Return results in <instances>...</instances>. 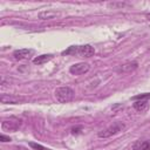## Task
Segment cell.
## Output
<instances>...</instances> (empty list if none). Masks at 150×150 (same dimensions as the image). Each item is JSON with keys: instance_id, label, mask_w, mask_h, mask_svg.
<instances>
[{"instance_id": "1", "label": "cell", "mask_w": 150, "mask_h": 150, "mask_svg": "<svg viewBox=\"0 0 150 150\" xmlns=\"http://www.w3.org/2000/svg\"><path fill=\"white\" fill-rule=\"evenodd\" d=\"M94 54H95V49L90 45L70 46L68 49L62 52V55H79L81 57H90Z\"/></svg>"}, {"instance_id": "2", "label": "cell", "mask_w": 150, "mask_h": 150, "mask_svg": "<svg viewBox=\"0 0 150 150\" xmlns=\"http://www.w3.org/2000/svg\"><path fill=\"white\" fill-rule=\"evenodd\" d=\"M54 95H55V98L59 103H67V102L73 101L75 93L69 87H59L55 89Z\"/></svg>"}, {"instance_id": "3", "label": "cell", "mask_w": 150, "mask_h": 150, "mask_svg": "<svg viewBox=\"0 0 150 150\" xmlns=\"http://www.w3.org/2000/svg\"><path fill=\"white\" fill-rule=\"evenodd\" d=\"M124 128H125V125H124L122 122H116V123H114L112 125H110V127H108V128H105V129L98 131L97 136L101 137V138H108V137H110V136H112V135H116V134H118L120 131L124 130Z\"/></svg>"}, {"instance_id": "4", "label": "cell", "mask_w": 150, "mask_h": 150, "mask_svg": "<svg viewBox=\"0 0 150 150\" xmlns=\"http://www.w3.org/2000/svg\"><path fill=\"white\" fill-rule=\"evenodd\" d=\"M20 127H21V120H18V118L5 120L1 123V129L4 131H16Z\"/></svg>"}, {"instance_id": "5", "label": "cell", "mask_w": 150, "mask_h": 150, "mask_svg": "<svg viewBox=\"0 0 150 150\" xmlns=\"http://www.w3.org/2000/svg\"><path fill=\"white\" fill-rule=\"evenodd\" d=\"M90 69V66L86 62H80V63H75L73 66H70L69 68V71L73 74V75H82V74H86L88 70Z\"/></svg>"}, {"instance_id": "6", "label": "cell", "mask_w": 150, "mask_h": 150, "mask_svg": "<svg viewBox=\"0 0 150 150\" xmlns=\"http://www.w3.org/2000/svg\"><path fill=\"white\" fill-rule=\"evenodd\" d=\"M0 101H1V103H5V104H18V103L25 101V98L23 97H19V96H14V95L2 94L0 96Z\"/></svg>"}, {"instance_id": "7", "label": "cell", "mask_w": 150, "mask_h": 150, "mask_svg": "<svg viewBox=\"0 0 150 150\" xmlns=\"http://www.w3.org/2000/svg\"><path fill=\"white\" fill-rule=\"evenodd\" d=\"M34 54V50L33 49H27V48H23V49H18L13 53V56L15 60H23V59H28L30 55Z\"/></svg>"}, {"instance_id": "8", "label": "cell", "mask_w": 150, "mask_h": 150, "mask_svg": "<svg viewBox=\"0 0 150 150\" xmlns=\"http://www.w3.org/2000/svg\"><path fill=\"white\" fill-rule=\"evenodd\" d=\"M59 16H60V12H56V11H53V9L43 11V12H40L38 14V18L41 19V20H52V19H55V18H59Z\"/></svg>"}, {"instance_id": "9", "label": "cell", "mask_w": 150, "mask_h": 150, "mask_svg": "<svg viewBox=\"0 0 150 150\" xmlns=\"http://www.w3.org/2000/svg\"><path fill=\"white\" fill-rule=\"evenodd\" d=\"M137 62H135V61H129V62H125V63H123V64H121L116 70H117V73H130V71H132V70H135L136 68H137Z\"/></svg>"}, {"instance_id": "10", "label": "cell", "mask_w": 150, "mask_h": 150, "mask_svg": "<svg viewBox=\"0 0 150 150\" xmlns=\"http://www.w3.org/2000/svg\"><path fill=\"white\" fill-rule=\"evenodd\" d=\"M134 108L137 110V111H141V112H144L148 110L149 108V103L146 100H138L134 103Z\"/></svg>"}, {"instance_id": "11", "label": "cell", "mask_w": 150, "mask_h": 150, "mask_svg": "<svg viewBox=\"0 0 150 150\" xmlns=\"http://www.w3.org/2000/svg\"><path fill=\"white\" fill-rule=\"evenodd\" d=\"M132 150H150V141H137L134 144Z\"/></svg>"}, {"instance_id": "12", "label": "cell", "mask_w": 150, "mask_h": 150, "mask_svg": "<svg viewBox=\"0 0 150 150\" xmlns=\"http://www.w3.org/2000/svg\"><path fill=\"white\" fill-rule=\"evenodd\" d=\"M52 59H53V55H52V54H43V55L36 56V57L33 60V62H34L35 64H43V63L48 62V61L52 60Z\"/></svg>"}, {"instance_id": "13", "label": "cell", "mask_w": 150, "mask_h": 150, "mask_svg": "<svg viewBox=\"0 0 150 150\" xmlns=\"http://www.w3.org/2000/svg\"><path fill=\"white\" fill-rule=\"evenodd\" d=\"M148 98H150V93L139 94V95H136V96L131 97V100H135V101H138V100H148Z\"/></svg>"}, {"instance_id": "14", "label": "cell", "mask_w": 150, "mask_h": 150, "mask_svg": "<svg viewBox=\"0 0 150 150\" xmlns=\"http://www.w3.org/2000/svg\"><path fill=\"white\" fill-rule=\"evenodd\" d=\"M29 146L33 148L34 150H48L47 148H45L43 145L41 144H38V143H34V142H29Z\"/></svg>"}, {"instance_id": "15", "label": "cell", "mask_w": 150, "mask_h": 150, "mask_svg": "<svg viewBox=\"0 0 150 150\" xmlns=\"http://www.w3.org/2000/svg\"><path fill=\"white\" fill-rule=\"evenodd\" d=\"M0 141H1V142H9L11 138L7 137V136H5L4 134H1V135H0Z\"/></svg>"}, {"instance_id": "16", "label": "cell", "mask_w": 150, "mask_h": 150, "mask_svg": "<svg viewBox=\"0 0 150 150\" xmlns=\"http://www.w3.org/2000/svg\"><path fill=\"white\" fill-rule=\"evenodd\" d=\"M81 130H82L81 127H79V128H73V129H71V134H79V132H81Z\"/></svg>"}, {"instance_id": "17", "label": "cell", "mask_w": 150, "mask_h": 150, "mask_svg": "<svg viewBox=\"0 0 150 150\" xmlns=\"http://www.w3.org/2000/svg\"><path fill=\"white\" fill-rule=\"evenodd\" d=\"M145 18H146V19L150 21V13H149V14H146V15H145Z\"/></svg>"}]
</instances>
